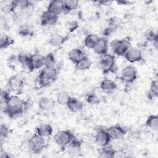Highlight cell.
<instances>
[{
    "label": "cell",
    "mask_w": 158,
    "mask_h": 158,
    "mask_svg": "<svg viewBox=\"0 0 158 158\" xmlns=\"http://www.w3.org/2000/svg\"><path fill=\"white\" fill-rule=\"evenodd\" d=\"M27 103L17 94L10 95L4 104V112L10 118L22 114L26 108Z\"/></svg>",
    "instance_id": "cell-1"
},
{
    "label": "cell",
    "mask_w": 158,
    "mask_h": 158,
    "mask_svg": "<svg viewBox=\"0 0 158 158\" xmlns=\"http://www.w3.org/2000/svg\"><path fill=\"white\" fill-rule=\"evenodd\" d=\"M57 78V71L54 67H44L41 70L38 77V81L40 87L45 88L50 86Z\"/></svg>",
    "instance_id": "cell-2"
},
{
    "label": "cell",
    "mask_w": 158,
    "mask_h": 158,
    "mask_svg": "<svg viewBox=\"0 0 158 158\" xmlns=\"http://www.w3.org/2000/svg\"><path fill=\"white\" fill-rule=\"evenodd\" d=\"M46 143L44 137L34 133L28 141V147L30 151L33 154L41 153L46 148Z\"/></svg>",
    "instance_id": "cell-3"
},
{
    "label": "cell",
    "mask_w": 158,
    "mask_h": 158,
    "mask_svg": "<svg viewBox=\"0 0 158 158\" xmlns=\"http://www.w3.org/2000/svg\"><path fill=\"white\" fill-rule=\"evenodd\" d=\"M113 53L118 56H123L130 48V40L128 37L123 39H115L110 43Z\"/></svg>",
    "instance_id": "cell-4"
},
{
    "label": "cell",
    "mask_w": 158,
    "mask_h": 158,
    "mask_svg": "<svg viewBox=\"0 0 158 158\" xmlns=\"http://www.w3.org/2000/svg\"><path fill=\"white\" fill-rule=\"evenodd\" d=\"M99 65L103 74H107L114 72L115 70V57L110 54H106L102 56Z\"/></svg>",
    "instance_id": "cell-5"
},
{
    "label": "cell",
    "mask_w": 158,
    "mask_h": 158,
    "mask_svg": "<svg viewBox=\"0 0 158 158\" xmlns=\"http://www.w3.org/2000/svg\"><path fill=\"white\" fill-rule=\"evenodd\" d=\"M74 138V135L69 130L59 131L54 136L55 143L62 148L68 146Z\"/></svg>",
    "instance_id": "cell-6"
},
{
    "label": "cell",
    "mask_w": 158,
    "mask_h": 158,
    "mask_svg": "<svg viewBox=\"0 0 158 158\" xmlns=\"http://www.w3.org/2000/svg\"><path fill=\"white\" fill-rule=\"evenodd\" d=\"M138 78V72L136 68L131 65L125 67L120 75V80L127 84L133 83Z\"/></svg>",
    "instance_id": "cell-7"
},
{
    "label": "cell",
    "mask_w": 158,
    "mask_h": 158,
    "mask_svg": "<svg viewBox=\"0 0 158 158\" xmlns=\"http://www.w3.org/2000/svg\"><path fill=\"white\" fill-rule=\"evenodd\" d=\"M7 86L10 91H12L18 95L20 94L23 91L24 82L19 75H13L9 78Z\"/></svg>",
    "instance_id": "cell-8"
},
{
    "label": "cell",
    "mask_w": 158,
    "mask_h": 158,
    "mask_svg": "<svg viewBox=\"0 0 158 158\" xmlns=\"http://www.w3.org/2000/svg\"><path fill=\"white\" fill-rule=\"evenodd\" d=\"M110 139L107 130L102 127H98L96 129L95 135V141L99 146H104L109 144L110 143Z\"/></svg>",
    "instance_id": "cell-9"
},
{
    "label": "cell",
    "mask_w": 158,
    "mask_h": 158,
    "mask_svg": "<svg viewBox=\"0 0 158 158\" xmlns=\"http://www.w3.org/2000/svg\"><path fill=\"white\" fill-rule=\"evenodd\" d=\"M123 57L130 63L138 62L143 60L142 52L138 48H130Z\"/></svg>",
    "instance_id": "cell-10"
},
{
    "label": "cell",
    "mask_w": 158,
    "mask_h": 158,
    "mask_svg": "<svg viewBox=\"0 0 158 158\" xmlns=\"http://www.w3.org/2000/svg\"><path fill=\"white\" fill-rule=\"evenodd\" d=\"M106 130L110 139L113 140H118L122 138L127 133L125 129L119 125L110 126L108 127Z\"/></svg>",
    "instance_id": "cell-11"
},
{
    "label": "cell",
    "mask_w": 158,
    "mask_h": 158,
    "mask_svg": "<svg viewBox=\"0 0 158 158\" xmlns=\"http://www.w3.org/2000/svg\"><path fill=\"white\" fill-rule=\"evenodd\" d=\"M44 66V56L39 53H34L31 54V57L27 67L30 72L39 69Z\"/></svg>",
    "instance_id": "cell-12"
},
{
    "label": "cell",
    "mask_w": 158,
    "mask_h": 158,
    "mask_svg": "<svg viewBox=\"0 0 158 158\" xmlns=\"http://www.w3.org/2000/svg\"><path fill=\"white\" fill-rule=\"evenodd\" d=\"M59 15L54 14L48 10L44 11L40 17V23L42 26H49L54 25L58 20Z\"/></svg>",
    "instance_id": "cell-13"
},
{
    "label": "cell",
    "mask_w": 158,
    "mask_h": 158,
    "mask_svg": "<svg viewBox=\"0 0 158 158\" xmlns=\"http://www.w3.org/2000/svg\"><path fill=\"white\" fill-rule=\"evenodd\" d=\"M64 1L52 0L49 2L46 10L54 14L59 15L60 14L64 12Z\"/></svg>",
    "instance_id": "cell-14"
},
{
    "label": "cell",
    "mask_w": 158,
    "mask_h": 158,
    "mask_svg": "<svg viewBox=\"0 0 158 158\" xmlns=\"http://www.w3.org/2000/svg\"><path fill=\"white\" fill-rule=\"evenodd\" d=\"M94 52L100 56H104L107 54L108 51V41L106 38H99L95 46L93 49Z\"/></svg>",
    "instance_id": "cell-15"
},
{
    "label": "cell",
    "mask_w": 158,
    "mask_h": 158,
    "mask_svg": "<svg viewBox=\"0 0 158 158\" xmlns=\"http://www.w3.org/2000/svg\"><path fill=\"white\" fill-rule=\"evenodd\" d=\"M66 106L70 111L72 112L77 113L83 110L84 104L77 98L70 97Z\"/></svg>",
    "instance_id": "cell-16"
},
{
    "label": "cell",
    "mask_w": 158,
    "mask_h": 158,
    "mask_svg": "<svg viewBox=\"0 0 158 158\" xmlns=\"http://www.w3.org/2000/svg\"><path fill=\"white\" fill-rule=\"evenodd\" d=\"M117 88L116 83L110 79L104 78L100 83L101 89L107 94L112 93Z\"/></svg>",
    "instance_id": "cell-17"
},
{
    "label": "cell",
    "mask_w": 158,
    "mask_h": 158,
    "mask_svg": "<svg viewBox=\"0 0 158 158\" xmlns=\"http://www.w3.org/2000/svg\"><path fill=\"white\" fill-rule=\"evenodd\" d=\"M69 59L75 64L78 61L86 57L85 52L80 48H73L72 49L68 54Z\"/></svg>",
    "instance_id": "cell-18"
},
{
    "label": "cell",
    "mask_w": 158,
    "mask_h": 158,
    "mask_svg": "<svg viewBox=\"0 0 158 158\" xmlns=\"http://www.w3.org/2000/svg\"><path fill=\"white\" fill-rule=\"evenodd\" d=\"M68 146V152L72 156H78L81 154V142L76 138H74Z\"/></svg>",
    "instance_id": "cell-19"
},
{
    "label": "cell",
    "mask_w": 158,
    "mask_h": 158,
    "mask_svg": "<svg viewBox=\"0 0 158 158\" xmlns=\"http://www.w3.org/2000/svg\"><path fill=\"white\" fill-rule=\"evenodd\" d=\"M38 107L43 110H49L55 106V101L48 97L43 96L38 100Z\"/></svg>",
    "instance_id": "cell-20"
},
{
    "label": "cell",
    "mask_w": 158,
    "mask_h": 158,
    "mask_svg": "<svg viewBox=\"0 0 158 158\" xmlns=\"http://www.w3.org/2000/svg\"><path fill=\"white\" fill-rule=\"evenodd\" d=\"M53 129L52 126L49 123H42L36 128V133L43 136L48 137L52 134Z\"/></svg>",
    "instance_id": "cell-21"
},
{
    "label": "cell",
    "mask_w": 158,
    "mask_h": 158,
    "mask_svg": "<svg viewBox=\"0 0 158 158\" xmlns=\"http://www.w3.org/2000/svg\"><path fill=\"white\" fill-rule=\"evenodd\" d=\"M98 153L99 154V157H101L112 158L115 156L116 151L114 147L110 144H108L107 146L101 147L98 150Z\"/></svg>",
    "instance_id": "cell-22"
},
{
    "label": "cell",
    "mask_w": 158,
    "mask_h": 158,
    "mask_svg": "<svg viewBox=\"0 0 158 158\" xmlns=\"http://www.w3.org/2000/svg\"><path fill=\"white\" fill-rule=\"evenodd\" d=\"M68 39L67 36H64L60 34L52 35L49 39V43L52 46H59L64 44Z\"/></svg>",
    "instance_id": "cell-23"
},
{
    "label": "cell",
    "mask_w": 158,
    "mask_h": 158,
    "mask_svg": "<svg viewBox=\"0 0 158 158\" xmlns=\"http://www.w3.org/2000/svg\"><path fill=\"white\" fill-rule=\"evenodd\" d=\"M99 37L94 33H90L86 36L84 39V44L88 49H93L99 40Z\"/></svg>",
    "instance_id": "cell-24"
},
{
    "label": "cell",
    "mask_w": 158,
    "mask_h": 158,
    "mask_svg": "<svg viewBox=\"0 0 158 158\" xmlns=\"http://www.w3.org/2000/svg\"><path fill=\"white\" fill-rule=\"evenodd\" d=\"M92 65L91 60L86 56L75 64V69L79 71L88 70Z\"/></svg>",
    "instance_id": "cell-25"
},
{
    "label": "cell",
    "mask_w": 158,
    "mask_h": 158,
    "mask_svg": "<svg viewBox=\"0 0 158 158\" xmlns=\"http://www.w3.org/2000/svg\"><path fill=\"white\" fill-rule=\"evenodd\" d=\"M145 126L154 130H158V116L157 115H149L145 122Z\"/></svg>",
    "instance_id": "cell-26"
},
{
    "label": "cell",
    "mask_w": 158,
    "mask_h": 158,
    "mask_svg": "<svg viewBox=\"0 0 158 158\" xmlns=\"http://www.w3.org/2000/svg\"><path fill=\"white\" fill-rule=\"evenodd\" d=\"M31 54H30L27 51H22L19 52L17 56V62L22 65L27 67L29 64Z\"/></svg>",
    "instance_id": "cell-27"
},
{
    "label": "cell",
    "mask_w": 158,
    "mask_h": 158,
    "mask_svg": "<svg viewBox=\"0 0 158 158\" xmlns=\"http://www.w3.org/2000/svg\"><path fill=\"white\" fill-rule=\"evenodd\" d=\"M18 33L22 36L26 37L32 35L33 34V30L28 23H24L19 27L18 29Z\"/></svg>",
    "instance_id": "cell-28"
},
{
    "label": "cell",
    "mask_w": 158,
    "mask_h": 158,
    "mask_svg": "<svg viewBox=\"0 0 158 158\" xmlns=\"http://www.w3.org/2000/svg\"><path fill=\"white\" fill-rule=\"evenodd\" d=\"M14 43V40L9 35L2 33L1 35L0 38V48L6 49L10 46L12 45Z\"/></svg>",
    "instance_id": "cell-29"
},
{
    "label": "cell",
    "mask_w": 158,
    "mask_h": 158,
    "mask_svg": "<svg viewBox=\"0 0 158 158\" xmlns=\"http://www.w3.org/2000/svg\"><path fill=\"white\" fill-rule=\"evenodd\" d=\"M158 96V81L157 80H152L150 85L149 90L148 93V98L152 99Z\"/></svg>",
    "instance_id": "cell-30"
},
{
    "label": "cell",
    "mask_w": 158,
    "mask_h": 158,
    "mask_svg": "<svg viewBox=\"0 0 158 158\" xmlns=\"http://www.w3.org/2000/svg\"><path fill=\"white\" fill-rule=\"evenodd\" d=\"M64 14L69 13L73 10H75L78 6L79 2L77 0H67L64 1Z\"/></svg>",
    "instance_id": "cell-31"
},
{
    "label": "cell",
    "mask_w": 158,
    "mask_h": 158,
    "mask_svg": "<svg viewBox=\"0 0 158 158\" xmlns=\"http://www.w3.org/2000/svg\"><path fill=\"white\" fill-rule=\"evenodd\" d=\"M2 2H4V4L1 3V9L5 12H13L17 8L15 1H3Z\"/></svg>",
    "instance_id": "cell-32"
},
{
    "label": "cell",
    "mask_w": 158,
    "mask_h": 158,
    "mask_svg": "<svg viewBox=\"0 0 158 158\" xmlns=\"http://www.w3.org/2000/svg\"><path fill=\"white\" fill-rule=\"evenodd\" d=\"M56 64L55 56L52 52H49L44 56V67L52 68L54 67Z\"/></svg>",
    "instance_id": "cell-33"
},
{
    "label": "cell",
    "mask_w": 158,
    "mask_h": 158,
    "mask_svg": "<svg viewBox=\"0 0 158 158\" xmlns=\"http://www.w3.org/2000/svg\"><path fill=\"white\" fill-rule=\"evenodd\" d=\"M70 98V96L69 94L67 92L62 91L57 94V102L61 106H66Z\"/></svg>",
    "instance_id": "cell-34"
},
{
    "label": "cell",
    "mask_w": 158,
    "mask_h": 158,
    "mask_svg": "<svg viewBox=\"0 0 158 158\" xmlns=\"http://www.w3.org/2000/svg\"><path fill=\"white\" fill-rule=\"evenodd\" d=\"M144 37L148 41L151 43H154L158 40L157 33L153 29L147 30L144 33Z\"/></svg>",
    "instance_id": "cell-35"
},
{
    "label": "cell",
    "mask_w": 158,
    "mask_h": 158,
    "mask_svg": "<svg viewBox=\"0 0 158 158\" xmlns=\"http://www.w3.org/2000/svg\"><path fill=\"white\" fill-rule=\"evenodd\" d=\"M79 27V23L76 20H70L65 23V29L70 33H72L77 30Z\"/></svg>",
    "instance_id": "cell-36"
},
{
    "label": "cell",
    "mask_w": 158,
    "mask_h": 158,
    "mask_svg": "<svg viewBox=\"0 0 158 158\" xmlns=\"http://www.w3.org/2000/svg\"><path fill=\"white\" fill-rule=\"evenodd\" d=\"M86 102L91 105H97L100 102V99L98 96L94 93H90L87 94L86 97Z\"/></svg>",
    "instance_id": "cell-37"
},
{
    "label": "cell",
    "mask_w": 158,
    "mask_h": 158,
    "mask_svg": "<svg viewBox=\"0 0 158 158\" xmlns=\"http://www.w3.org/2000/svg\"><path fill=\"white\" fill-rule=\"evenodd\" d=\"M10 133L9 128L4 123H1L0 125V137H1V142L2 140H5L6 139Z\"/></svg>",
    "instance_id": "cell-38"
},
{
    "label": "cell",
    "mask_w": 158,
    "mask_h": 158,
    "mask_svg": "<svg viewBox=\"0 0 158 158\" xmlns=\"http://www.w3.org/2000/svg\"><path fill=\"white\" fill-rule=\"evenodd\" d=\"M10 95L9 94V93L6 90H1V104H5L7 100L9 98Z\"/></svg>",
    "instance_id": "cell-39"
},
{
    "label": "cell",
    "mask_w": 158,
    "mask_h": 158,
    "mask_svg": "<svg viewBox=\"0 0 158 158\" xmlns=\"http://www.w3.org/2000/svg\"><path fill=\"white\" fill-rule=\"evenodd\" d=\"M114 30H115V28H112L111 27H107V28H105V30H104L103 35L104 36H109V35H110L114 31Z\"/></svg>",
    "instance_id": "cell-40"
},
{
    "label": "cell",
    "mask_w": 158,
    "mask_h": 158,
    "mask_svg": "<svg viewBox=\"0 0 158 158\" xmlns=\"http://www.w3.org/2000/svg\"><path fill=\"white\" fill-rule=\"evenodd\" d=\"M98 4V5L99 6H109L112 3V1H99L94 2Z\"/></svg>",
    "instance_id": "cell-41"
},
{
    "label": "cell",
    "mask_w": 158,
    "mask_h": 158,
    "mask_svg": "<svg viewBox=\"0 0 158 158\" xmlns=\"http://www.w3.org/2000/svg\"><path fill=\"white\" fill-rule=\"evenodd\" d=\"M117 2L118 4H121V5H127L128 4H129V1H117Z\"/></svg>",
    "instance_id": "cell-42"
}]
</instances>
